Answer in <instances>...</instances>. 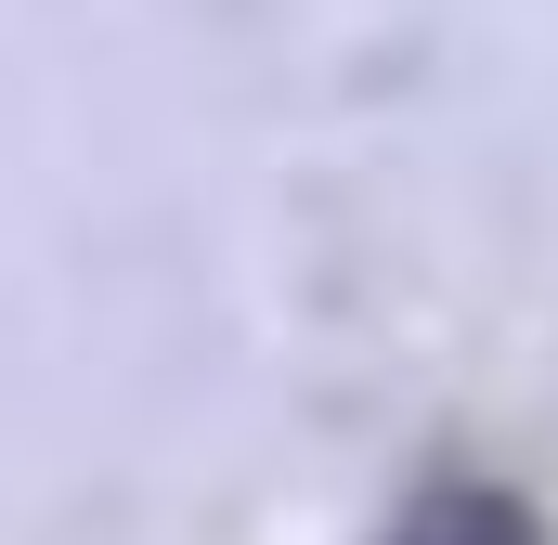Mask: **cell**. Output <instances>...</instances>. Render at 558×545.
I'll return each instance as SVG.
<instances>
[{"instance_id": "obj_1", "label": "cell", "mask_w": 558, "mask_h": 545, "mask_svg": "<svg viewBox=\"0 0 558 545\" xmlns=\"http://www.w3.org/2000/svg\"><path fill=\"white\" fill-rule=\"evenodd\" d=\"M377 545H546V507L520 494V481H481V468H441L403 494V520Z\"/></svg>"}]
</instances>
